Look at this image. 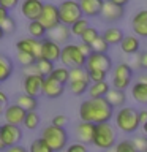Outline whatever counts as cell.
I'll list each match as a JSON object with an SVG mask.
<instances>
[{"label": "cell", "mask_w": 147, "mask_h": 152, "mask_svg": "<svg viewBox=\"0 0 147 152\" xmlns=\"http://www.w3.org/2000/svg\"><path fill=\"white\" fill-rule=\"evenodd\" d=\"M133 146L136 147L138 152H146L147 151V136H135L131 140Z\"/></svg>", "instance_id": "obj_42"}, {"label": "cell", "mask_w": 147, "mask_h": 152, "mask_svg": "<svg viewBox=\"0 0 147 152\" xmlns=\"http://www.w3.org/2000/svg\"><path fill=\"white\" fill-rule=\"evenodd\" d=\"M0 28H2V32L5 33V35H11V33L16 32V21L11 18V16H8V18H5L2 22H0Z\"/></svg>", "instance_id": "obj_38"}, {"label": "cell", "mask_w": 147, "mask_h": 152, "mask_svg": "<svg viewBox=\"0 0 147 152\" xmlns=\"http://www.w3.org/2000/svg\"><path fill=\"white\" fill-rule=\"evenodd\" d=\"M101 37L104 38V41H106L109 46H114V45H120L125 35H123V32L119 27H108L106 30L103 32Z\"/></svg>", "instance_id": "obj_24"}, {"label": "cell", "mask_w": 147, "mask_h": 152, "mask_svg": "<svg viewBox=\"0 0 147 152\" xmlns=\"http://www.w3.org/2000/svg\"><path fill=\"white\" fill-rule=\"evenodd\" d=\"M8 16H9V14H8V10H5V8L0 7V22H2L5 18H8Z\"/></svg>", "instance_id": "obj_54"}, {"label": "cell", "mask_w": 147, "mask_h": 152, "mask_svg": "<svg viewBox=\"0 0 147 152\" xmlns=\"http://www.w3.org/2000/svg\"><path fill=\"white\" fill-rule=\"evenodd\" d=\"M109 2H112L114 5H117V7H122V8H125L127 5H128V2H130V0H109Z\"/></svg>", "instance_id": "obj_52"}, {"label": "cell", "mask_w": 147, "mask_h": 152, "mask_svg": "<svg viewBox=\"0 0 147 152\" xmlns=\"http://www.w3.org/2000/svg\"><path fill=\"white\" fill-rule=\"evenodd\" d=\"M104 0H79V7L85 18H97L101 14Z\"/></svg>", "instance_id": "obj_18"}, {"label": "cell", "mask_w": 147, "mask_h": 152, "mask_svg": "<svg viewBox=\"0 0 147 152\" xmlns=\"http://www.w3.org/2000/svg\"><path fill=\"white\" fill-rule=\"evenodd\" d=\"M66 124H68V117H66L65 114H57V116L52 117V125H55V127L65 128Z\"/></svg>", "instance_id": "obj_44"}, {"label": "cell", "mask_w": 147, "mask_h": 152, "mask_svg": "<svg viewBox=\"0 0 147 152\" xmlns=\"http://www.w3.org/2000/svg\"><path fill=\"white\" fill-rule=\"evenodd\" d=\"M43 7H44V3L41 0H22L21 13L24 18L28 19V22L38 21V18H40V14L43 11Z\"/></svg>", "instance_id": "obj_11"}, {"label": "cell", "mask_w": 147, "mask_h": 152, "mask_svg": "<svg viewBox=\"0 0 147 152\" xmlns=\"http://www.w3.org/2000/svg\"><path fill=\"white\" fill-rule=\"evenodd\" d=\"M109 84L106 81H101V83H90L89 86V95L90 98H104L106 97V94L109 92Z\"/></svg>", "instance_id": "obj_26"}, {"label": "cell", "mask_w": 147, "mask_h": 152, "mask_svg": "<svg viewBox=\"0 0 147 152\" xmlns=\"http://www.w3.org/2000/svg\"><path fill=\"white\" fill-rule=\"evenodd\" d=\"M89 73V81L90 83H101V81H106V75L104 71H87Z\"/></svg>", "instance_id": "obj_43"}, {"label": "cell", "mask_w": 147, "mask_h": 152, "mask_svg": "<svg viewBox=\"0 0 147 152\" xmlns=\"http://www.w3.org/2000/svg\"><path fill=\"white\" fill-rule=\"evenodd\" d=\"M25 111L17 106L16 103H11L5 108V113H3V117H5V122L7 124H13V125H22L24 124V117H25Z\"/></svg>", "instance_id": "obj_16"}, {"label": "cell", "mask_w": 147, "mask_h": 152, "mask_svg": "<svg viewBox=\"0 0 147 152\" xmlns=\"http://www.w3.org/2000/svg\"><path fill=\"white\" fill-rule=\"evenodd\" d=\"M5 151V144L2 142V138H0V152H3Z\"/></svg>", "instance_id": "obj_57"}, {"label": "cell", "mask_w": 147, "mask_h": 152, "mask_svg": "<svg viewBox=\"0 0 147 152\" xmlns=\"http://www.w3.org/2000/svg\"><path fill=\"white\" fill-rule=\"evenodd\" d=\"M22 73H24V76H30V75H40V71H38L36 64H35V65L24 66V68H22Z\"/></svg>", "instance_id": "obj_49"}, {"label": "cell", "mask_w": 147, "mask_h": 152, "mask_svg": "<svg viewBox=\"0 0 147 152\" xmlns=\"http://www.w3.org/2000/svg\"><path fill=\"white\" fill-rule=\"evenodd\" d=\"M59 16H60V24L70 27L84 18L78 0H63L59 5Z\"/></svg>", "instance_id": "obj_6"}, {"label": "cell", "mask_w": 147, "mask_h": 152, "mask_svg": "<svg viewBox=\"0 0 147 152\" xmlns=\"http://www.w3.org/2000/svg\"><path fill=\"white\" fill-rule=\"evenodd\" d=\"M138 66L141 70H147V51H142L138 54Z\"/></svg>", "instance_id": "obj_46"}, {"label": "cell", "mask_w": 147, "mask_h": 152, "mask_svg": "<svg viewBox=\"0 0 147 152\" xmlns=\"http://www.w3.org/2000/svg\"><path fill=\"white\" fill-rule=\"evenodd\" d=\"M16 49L22 52H28V54L35 56L36 60L41 59V40H35V38H22L16 43Z\"/></svg>", "instance_id": "obj_14"}, {"label": "cell", "mask_w": 147, "mask_h": 152, "mask_svg": "<svg viewBox=\"0 0 147 152\" xmlns=\"http://www.w3.org/2000/svg\"><path fill=\"white\" fill-rule=\"evenodd\" d=\"M123 14H125V8L117 7V5H114L112 2L108 0V2H104L100 16H101L104 21H108V22H117V21H120V19L123 18Z\"/></svg>", "instance_id": "obj_17"}, {"label": "cell", "mask_w": 147, "mask_h": 152, "mask_svg": "<svg viewBox=\"0 0 147 152\" xmlns=\"http://www.w3.org/2000/svg\"><path fill=\"white\" fill-rule=\"evenodd\" d=\"M43 78L41 75H30V76H24L22 81V87H24V94L30 95V97H36L41 94L43 90Z\"/></svg>", "instance_id": "obj_12"}, {"label": "cell", "mask_w": 147, "mask_h": 152, "mask_svg": "<svg viewBox=\"0 0 147 152\" xmlns=\"http://www.w3.org/2000/svg\"><path fill=\"white\" fill-rule=\"evenodd\" d=\"M65 92V86L57 83L54 78H51V76H46L44 81H43V90L41 94L44 95L47 98H59L60 95H63Z\"/></svg>", "instance_id": "obj_15"}, {"label": "cell", "mask_w": 147, "mask_h": 152, "mask_svg": "<svg viewBox=\"0 0 147 152\" xmlns=\"http://www.w3.org/2000/svg\"><path fill=\"white\" fill-rule=\"evenodd\" d=\"M141 127H142V132H144V133H146V136H147V122H146V124H142Z\"/></svg>", "instance_id": "obj_56"}, {"label": "cell", "mask_w": 147, "mask_h": 152, "mask_svg": "<svg viewBox=\"0 0 147 152\" xmlns=\"http://www.w3.org/2000/svg\"><path fill=\"white\" fill-rule=\"evenodd\" d=\"M93 133H95V124L82 122L81 121L76 127V135L82 144H92L93 141Z\"/></svg>", "instance_id": "obj_21"}, {"label": "cell", "mask_w": 147, "mask_h": 152, "mask_svg": "<svg viewBox=\"0 0 147 152\" xmlns=\"http://www.w3.org/2000/svg\"><path fill=\"white\" fill-rule=\"evenodd\" d=\"M146 152H147V151H146Z\"/></svg>", "instance_id": "obj_60"}, {"label": "cell", "mask_w": 147, "mask_h": 152, "mask_svg": "<svg viewBox=\"0 0 147 152\" xmlns=\"http://www.w3.org/2000/svg\"><path fill=\"white\" fill-rule=\"evenodd\" d=\"M106 102L111 104L112 108H122L127 102V95L123 90H119V89H109V92L106 94Z\"/></svg>", "instance_id": "obj_23"}, {"label": "cell", "mask_w": 147, "mask_h": 152, "mask_svg": "<svg viewBox=\"0 0 147 152\" xmlns=\"http://www.w3.org/2000/svg\"><path fill=\"white\" fill-rule=\"evenodd\" d=\"M19 5V0H0V7L5 8V10H13V8H16Z\"/></svg>", "instance_id": "obj_47"}, {"label": "cell", "mask_w": 147, "mask_h": 152, "mask_svg": "<svg viewBox=\"0 0 147 152\" xmlns=\"http://www.w3.org/2000/svg\"><path fill=\"white\" fill-rule=\"evenodd\" d=\"M139 111L131 106H122L116 113V127L125 133H135L139 128Z\"/></svg>", "instance_id": "obj_2"}, {"label": "cell", "mask_w": 147, "mask_h": 152, "mask_svg": "<svg viewBox=\"0 0 147 152\" xmlns=\"http://www.w3.org/2000/svg\"><path fill=\"white\" fill-rule=\"evenodd\" d=\"M51 78H54L60 84H68L70 83V68L66 66H55L54 71L51 73Z\"/></svg>", "instance_id": "obj_30"}, {"label": "cell", "mask_w": 147, "mask_h": 152, "mask_svg": "<svg viewBox=\"0 0 147 152\" xmlns=\"http://www.w3.org/2000/svg\"><path fill=\"white\" fill-rule=\"evenodd\" d=\"M0 138H2V142L5 144V149L16 146L22 140V130L19 125H13V124L5 122L3 125H0Z\"/></svg>", "instance_id": "obj_10"}, {"label": "cell", "mask_w": 147, "mask_h": 152, "mask_svg": "<svg viewBox=\"0 0 147 152\" xmlns=\"http://www.w3.org/2000/svg\"><path fill=\"white\" fill-rule=\"evenodd\" d=\"M65 152H87V147L82 142H73V144H70L66 147Z\"/></svg>", "instance_id": "obj_45"}, {"label": "cell", "mask_w": 147, "mask_h": 152, "mask_svg": "<svg viewBox=\"0 0 147 152\" xmlns=\"http://www.w3.org/2000/svg\"><path fill=\"white\" fill-rule=\"evenodd\" d=\"M28 33L35 40H43V38H46L47 30L43 27V24L40 21H32V22H28Z\"/></svg>", "instance_id": "obj_29"}, {"label": "cell", "mask_w": 147, "mask_h": 152, "mask_svg": "<svg viewBox=\"0 0 147 152\" xmlns=\"http://www.w3.org/2000/svg\"><path fill=\"white\" fill-rule=\"evenodd\" d=\"M47 38L52 41H55L57 45H68L70 38H71V30L68 26H63V24H60V26H57L55 28H52V30L47 32Z\"/></svg>", "instance_id": "obj_20"}, {"label": "cell", "mask_w": 147, "mask_h": 152, "mask_svg": "<svg viewBox=\"0 0 147 152\" xmlns=\"http://www.w3.org/2000/svg\"><path fill=\"white\" fill-rule=\"evenodd\" d=\"M92 144H95L98 149H111L112 146H116V128L109 122L97 124Z\"/></svg>", "instance_id": "obj_4"}, {"label": "cell", "mask_w": 147, "mask_h": 152, "mask_svg": "<svg viewBox=\"0 0 147 152\" xmlns=\"http://www.w3.org/2000/svg\"><path fill=\"white\" fill-rule=\"evenodd\" d=\"M90 48H92V52H100V54H106L108 49H109V45L106 41H104V38L100 35L97 40H95L92 45H90Z\"/></svg>", "instance_id": "obj_37"}, {"label": "cell", "mask_w": 147, "mask_h": 152, "mask_svg": "<svg viewBox=\"0 0 147 152\" xmlns=\"http://www.w3.org/2000/svg\"><path fill=\"white\" fill-rule=\"evenodd\" d=\"M3 152H28V149H25V147L21 146V144H16V146H11V147H7Z\"/></svg>", "instance_id": "obj_51"}, {"label": "cell", "mask_w": 147, "mask_h": 152, "mask_svg": "<svg viewBox=\"0 0 147 152\" xmlns=\"http://www.w3.org/2000/svg\"><path fill=\"white\" fill-rule=\"evenodd\" d=\"M24 127L27 128V130H35V128L40 125V116L36 114V111H30L25 114V117H24Z\"/></svg>", "instance_id": "obj_33"}, {"label": "cell", "mask_w": 147, "mask_h": 152, "mask_svg": "<svg viewBox=\"0 0 147 152\" xmlns=\"http://www.w3.org/2000/svg\"><path fill=\"white\" fill-rule=\"evenodd\" d=\"M14 103H16L17 106H21L25 113L35 111L38 108V98L30 97V95H27V94H19L16 97V100H14Z\"/></svg>", "instance_id": "obj_22"}, {"label": "cell", "mask_w": 147, "mask_h": 152, "mask_svg": "<svg viewBox=\"0 0 147 152\" xmlns=\"http://www.w3.org/2000/svg\"><path fill=\"white\" fill-rule=\"evenodd\" d=\"M89 73L85 68H71L70 70V81H87Z\"/></svg>", "instance_id": "obj_41"}, {"label": "cell", "mask_w": 147, "mask_h": 152, "mask_svg": "<svg viewBox=\"0 0 147 152\" xmlns=\"http://www.w3.org/2000/svg\"><path fill=\"white\" fill-rule=\"evenodd\" d=\"M114 152H138L136 147L133 146L131 140H123L119 141L116 146H114Z\"/></svg>", "instance_id": "obj_40"}, {"label": "cell", "mask_w": 147, "mask_h": 152, "mask_svg": "<svg viewBox=\"0 0 147 152\" xmlns=\"http://www.w3.org/2000/svg\"><path fill=\"white\" fill-rule=\"evenodd\" d=\"M90 81H70L68 83V89L73 95H84L89 90Z\"/></svg>", "instance_id": "obj_31"}, {"label": "cell", "mask_w": 147, "mask_h": 152, "mask_svg": "<svg viewBox=\"0 0 147 152\" xmlns=\"http://www.w3.org/2000/svg\"><path fill=\"white\" fill-rule=\"evenodd\" d=\"M100 37V33L97 28H93V27H89L87 30H85L82 35H81V40H82V43H85V45H92V43L97 40V38Z\"/></svg>", "instance_id": "obj_39"}, {"label": "cell", "mask_w": 147, "mask_h": 152, "mask_svg": "<svg viewBox=\"0 0 147 152\" xmlns=\"http://www.w3.org/2000/svg\"><path fill=\"white\" fill-rule=\"evenodd\" d=\"M139 122H141V125L147 122V109H142V111H139Z\"/></svg>", "instance_id": "obj_53"}, {"label": "cell", "mask_w": 147, "mask_h": 152, "mask_svg": "<svg viewBox=\"0 0 147 152\" xmlns=\"http://www.w3.org/2000/svg\"><path fill=\"white\" fill-rule=\"evenodd\" d=\"M90 27V24H89V21L85 18H82V19H79L78 22H74L73 26L70 27V30H71V35H74V37H79L81 38V35L87 30V28Z\"/></svg>", "instance_id": "obj_34"}, {"label": "cell", "mask_w": 147, "mask_h": 152, "mask_svg": "<svg viewBox=\"0 0 147 152\" xmlns=\"http://www.w3.org/2000/svg\"><path fill=\"white\" fill-rule=\"evenodd\" d=\"M78 48H79V51L82 52L85 57H89L90 54H92V48H90L89 45H85V43H81V45H78Z\"/></svg>", "instance_id": "obj_50"}, {"label": "cell", "mask_w": 147, "mask_h": 152, "mask_svg": "<svg viewBox=\"0 0 147 152\" xmlns=\"http://www.w3.org/2000/svg\"><path fill=\"white\" fill-rule=\"evenodd\" d=\"M28 152H54V151L46 144V141L43 138H38V140L32 141L30 147H28Z\"/></svg>", "instance_id": "obj_35"}, {"label": "cell", "mask_w": 147, "mask_h": 152, "mask_svg": "<svg viewBox=\"0 0 147 152\" xmlns=\"http://www.w3.org/2000/svg\"><path fill=\"white\" fill-rule=\"evenodd\" d=\"M60 52H62V46L57 45L55 41L49 40V38H43L41 40V57L51 62H57L60 60Z\"/></svg>", "instance_id": "obj_13"}, {"label": "cell", "mask_w": 147, "mask_h": 152, "mask_svg": "<svg viewBox=\"0 0 147 152\" xmlns=\"http://www.w3.org/2000/svg\"><path fill=\"white\" fill-rule=\"evenodd\" d=\"M133 78V70L128 64H119L114 68V75H112V87L123 90L127 89L131 83Z\"/></svg>", "instance_id": "obj_7"}, {"label": "cell", "mask_w": 147, "mask_h": 152, "mask_svg": "<svg viewBox=\"0 0 147 152\" xmlns=\"http://www.w3.org/2000/svg\"><path fill=\"white\" fill-rule=\"evenodd\" d=\"M16 59H17V62H19V64L22 65V68H24V66L35 65V64H36V57H35V56L28 54V52H22V51H17V54H16Z\"/></svg>", "instance_id": "obj_36"}, {"label": "cell", "mask_w": 147, "mask_h": 152, "mask_svg": "<svg viewBox=\"0 0 147 152\" xmlns=\"http://www.w3.org/2000/svg\"><path fill=\"white\" fill-rule=\"evenodd\" d=\"M36 68L38 71H40V75L43 76V78H46V76H51V73L54 71V62H51V60H46V59H38L36 60Z\"/></svg>", "instance_id": "obj_32"}, {"label": "cell", "mask_w": 147, "mask_h": 152, "mask_svg": "<svg viewBox=\"0 0 147 152\" xmlns=\"http://www.w3.org/2000/svg\"><path fill=\"white\" fill-rule=\"evenodd\" d=\"M13 62L8 56L0 54V83H5V81L9 79V76L13 75Z\"/></svg>", "instance_id": "obj_27"}, {"label": "cell", "mask_w": 147, "mask_h": 152, "mask_svg": "<svg viewBox=\"0 0 147 152\" xmlns=\"http://www.w3.org/2000/svg\"><path fill=\"white\" fill-rule=\"evenodd\" d=\"M114 108L106 102V98H89L81 103L79 117L82 122L90 124H104L109 122L112 117Z\"/></svg>", "instance_id": "obj_1"}, {"label": "cell", "mask_w": 147, "mask_h": 152, "mask_svg": "<svg viewBox=\"0 0 147 152\" xmlns=\"http://www.w3.org/2000/svg\"><path fill=\"white\" fill-rule=\"evenodd\" d=\"M104 2H108V0H104Z\"/></svg>", "instance_id": "obj_59"}, {"label": "cell", "mask_w": 147, "mask_h": 152, "mask_svg": "<svg viewBox=\"0 0 147 152\" xmlns=\"http://www.w3.org/2000/svg\"><path fill=\"white\" fill-rule=\"evenodd\" d=\"M3 35H5V33L2 32V28H0V40H2V38H3Z\"/></svg>", "instance_id": "obj_58"}, {"label": "cell", "mask_w": 147, "mask_h": 152, "mask_svg": "<svg viewBox=\"0 0 147 152\" xmlns=\"http://www.w3.org/2000/svg\"><path fill=\"white\" fill-rule=\"evenodd\" d=\"M131 97L135 98V102L147 104V86L136 81L135 84L131 86Z\"/></svg>", "instance_id": "obj_28"}, {"label": "cell", "mask_w": 147, "mask_h": 152, "mask_svg": "<svg viewBox=\"0 0 147 152\" xmlns=\"http://www.w3.org/2000/svg\"><path fill=\"white\" fill-rule=\"evenodd\" d=\"M38 21L43 24V27L47 32L55 28L57 26H60V16H59V7L54 3H44L43 11L38 18Z\"/></svg>", "instance_id": "obj_8"}, {"label": "cell", "mask_w": 147, "mask_h": 152, "mask_svg": "<svg viewBox=\"0 0 147 152\" xmlns=\"http://www.w3.org/2000/svg\"><path fill=\"white\" fill-rule=\"evenodd\" d=\"M111 68H112V60L108 54L92 52L85 60V70L87 71H104V73H108Z\"/></svg>", "instance_id": "obj_9"}, {"label": "cell", "mask_w": 147, "mask_h": 152, "mask_svg": "<svg viewBox=\"0 0 147 152\" xmlns=\"http://www.w3.org/2000/svg\"><path fill=\"white\" fill-rule=\"evenodd\" d=\"M7 106H8V95L5 94L3 90H0V116H3Z\"/></svg>", "instance_id": "obj_48"}, {"label": "cell", "mask_w": 147, "mask_h": 152, "mask_svg": "<svg viewBox=\"0 0 147 152\" xmlns=\"http://www.w3.org/2000/svg\"><path fill=\"white\" fill-rule=\"evenodd\" d=\"M60 60L63 66L66 68H85V60H87V57H85L82 52L79 51L78 45H65L62 48V52H60Z\"/></svg>", "instance_id": "obj_5"}, {"label": "cell", "mask_w": 147, "mask_h": 152, "mask_svg": "<svg viewBox=\"0 0 147 152\" xmlns=\"http://www.w3.org/2000/svg\"><path fill=\"white\" fill-rule=\"evenodd\" d=\"M120 48L125 54H138V51H139V48H141L139 38L135 37V35L123 37V40L120 43Z\"/></svg>", "instance_id": "obj_25"}, {"label": "cell", "mask_w": 147, "mask_h": 152, "mask_svg": "<svg viewBox=\"0 0 147 152\" xmlns=\"http://www.w3.org/2000/svg\"><path fill=\"white\" fill-rule=\"evenodd\" d=\"M131 28L138 37L147 38V10L138 11L131 19Z\"/></svg>", "instance_id": "obj_19"}, {"label": "cell", "mask_w": 147, "mask_h": 152, "mask_svg": "<svg viewBox=\"0 0 147 152\" xmlns=\"http://www.w3.org/2000/svg\"><path fill=\"white\" fill-rule=\"evenodd\" d=\"M41 138L54 152H62L68 144V133H66V130L62 127L52 125V124L43 128Z\"/></svg>", "instance_id": "obj_3"}, {"label": "cell", "mask_w": 147, "mask_h": 152, "mask_svg": "<svg viewBox=\"0 0 147 152\" xmlns=\"http://www.w3.org/2000/svg\"><path fill=\"white\" fill-rule=\"evenodd\" d=\"M138 81H139V83H142V84H146L147 86V73H142L139 78H138Z\"/></svg>", "instance_id": "obj_55"}]
</instances>
